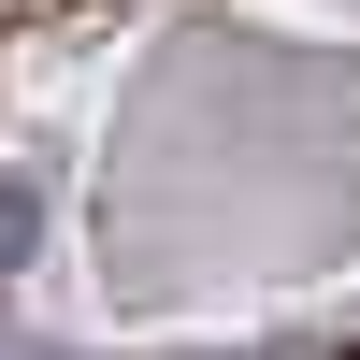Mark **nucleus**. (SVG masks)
<instances>
[{
	"mask_svg": "<svg viewBox=\"0 0 360 360\" xmlns=\"http://www.w3.org/2000/svg\"><path fill=\"white\" fill-rule=\"evenodd\" d=\"M346 360H360V346H346Z\"/></svg>",
	"mask_w": 360,
	"mask_h": 360,
	"instance_id": "f257e3e1",
	"label": "nucleus"
}]
</instances>
